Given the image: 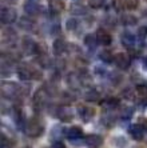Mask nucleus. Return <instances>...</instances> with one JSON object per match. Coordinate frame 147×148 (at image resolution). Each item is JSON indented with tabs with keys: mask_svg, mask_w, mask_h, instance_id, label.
Masks as SVG:
<instances>
[{
	"mask_svg": "<svg viewBox=\"0 0 147 148\" xmlns=\"http://www.w3.org/2000/svg\"><path fill=\"white\" fill-rule=\"evenodd\" d=\"M24 132L30 136V138H39L43 131H44V125L39 120L38 117H34L31 120H27L23 125Z\"/></svg>",
	"mask_w": 147,
	"mask_h": 148,
	"instance_id": "obj_1",
	"label": "nucleus"
},
{
	"mask_svg": "<svg viewBox=\"0 0 147 148\" xmlns=\"http://www.w3.org/2000/svg\"><path fill=\"white\" fill-rule=\"evenodd\" d=\"M17 76L20 80H34V79H41V72L35 67L30 64H21L17 67Z\"/></svg>",
	"mask_w": 147,
	"mask_h": 148,
	"instance_id": "obj_2",
	"label": "nucleus"
},
{
	"mask_svg": "<svg viewBox=\"0 0 147 148\" xmlns=\"http://www.w3.org/2000/svg\"><path fill=\"white\" fill-rule=\"evenodd\" d=\"M17 14L14 8L11 7H3L1 8V12H0V20L3 24H12L16 21Z\"/></svg>",
	"mask_w": 147,
	"mask_h": 148,
	"instance_id": "obj_3",
	"label": "nucleus"
},
{
	"mask_svg": "<svg viewBox=\"0 0 147 148\" xmlns=\"http://www.w3.org/2000/svg\"><path fill=\"white\" fill-rule=\"evenodd\" d=\"M21 49L26 55H34V53H39L38 44L32 40L30 36H24L21 39Z\"/></svg>",
	"mask_w": 147,
	"mask_h": 148,
	"instance_id": "obj_4",
	"label": "nucleus"
},
{
	"mask_svg": "<svg viewBox=\"0 0 147 148\" xmlns=\"http://www.w3.org/2000/svg\"><path fill=\"white\" fill-rule=\"evenodd\" d=\"M26 14L30 16H39L43 12V7L36 1V0H27L23 5Z\"/></svg>",
	"mask_w": 147,
	"mask_h": 148,
	"instance_id": "obj_5",
	"label": "nucleus"
},
{
	"mask_svg": "<svg viewBox=\"0 0 147 148\" xmlns=\"http://www.w3.org/2000/svg\"><path fill=\"white\" fill-rule=\"evenodd\" d=\"M114 63L116 64V67L120 69H128L131 66V58L130 55H127L124 52H119V53H116L115 58H114Z\"/></svg>",
	"mask_w": 147,
	"mask_h": 148,
	"instance_id": "obj_6",
	"label": "nucleus"
},
{
	"mask_svg": "<svg viewBox=\"0 0 147 148\" xmlns=\"http://www.w3.org/2000/svg\"><path fill=\"white\" fill-rule=\"evenodd\" d=\"M63 134L66 135V138L68 140H78V139H80L83 136V130L80 127H78V125H72V127L66 128Z\"/></svg>",
	"mask_w": 147,
	"mask_h": 148,
	"instance_id": "obj_7",
	"label": "nucleus"
},
{
	"mask_svg": "<svg viewBox=\"0 0 147 148\" xmlns=\"http://www.w3.org/2000/svg\"><path fill=\"white\" fill-rule=\"evenodd\" d=\"M96 40H98V44L106 47V45H110L112 43V36L104 29H98L96 31Z\"/></svg>",
	"mask_w": 147,
	"mask_h": 148,
	"instance_id": "obj_8",
	"label": "nucleus"
},
{
	"mask_svg": "<svg viewBox=\"0 0 147 148\" xmlns=\"http://www.w3.org/2000/svg\"><path fill=\"white\" fill-rule=\"evenodd\" d=\"M120 41H122V44L126 47V48L131 49L135 47V43H137V38H135V35H133L131 32L126 31L122 34L120 36Z\"/></svg>",
	"mask_w": 147,
	"mask_h": 148,
	"instance_id": "obj_9",
	"label": "nucleus"
},
{
	"mask_svg": "<svg viewBox=\"0 0 147 148\" xmlns=\"http://www.w3.org/2000/svg\"><path fill=\"white\" fill-rule=\"evenodd\" d=\"M19 87L14 83H3V88H1V93H3V96L6 97H12L15 95H17L19 92Z\"/></svg>",
	"mask_w": 147,
	"mask_h": 148,
	"instance_id": "obj_10",
	"label": "nucleus"
},
{
	"mask_svg": "<svg viewBox=\"0 0 147 148\" xmlns=\"http://www.w3.org/2000/svg\"><path fill=\"white\" fill-rule=\"evenodd\" d=\"M84 143L88 148H99L100 145L103 144V138L99 136V135H88L87 138L84 139Z\"/></svg>",
	"mask_w": 147,
	"mask_h": 148,
	"instance_id": "obj_11",
	"label": "nucleus"
},
{
	"mask_svg": "<svg viewBox=\"0 0 147 148\" xmlns=\"http://www.w3.org/2000/svg\"><path fill=\"white\" fill-rule=\"evenodd\" d=\"M130 135L133 136L134 140H142V139H143V135H144L143 125L140 123H137V124H134V125H131Z\"/></svg>",
	"mask_w": 147,
	"mask_h": 148,
	"instance_id": "obj_12",
	"label": "nucleus"
},
{
	"mask_svg": "<svg viewBox=\"0 0 147 148\" xmlns=\"http://www.w3.org/2000/svg\"><path fill=\"white\" fill-rule=\"evenodd\" d=\"M52 49H54V53L55 55H63L67 49V43H66L63 39H55L54 44H52Z\"/></svg>",
	"mask_w": 147,
	"mask_h": 148,
	"instance_id": "obj_13",
	"label": "nucleus"
},
{
	"mask_svg": "<svg viewBox=\"0 0 147 148\" xmlns=\"http://www.w3.org/2000/svg\"><path fill=\"white\" fill-rule=\"evenodd\" d=\"M78 114L80 115V117L83 119V121L87 123V121L91 120V117H92V115H94V110L92 108H90V107H86V106H79Z\"/></svg>",
	"mask_w": 147,
	"mask_h": 148,
	"instance_id": "obj_14",
	"label": "nucleus"
},
{
	"mask_svg": "<svg viewBox=\"0 0 147 148\" xmlns=\"http://www.w3.org/2000/svg\"><path fill=\"white\" fill-rule=\"evenodd\" d=\"M46 96H47V93L44 92V90H39L35 95V99H34V104H35V108L38 107V110H41V108L44 107L46 104Z\"/></svg>",
	"mask_w": 147,
	"mask_h": 148,
	"instance_id": "obj_15",
	"label": "nucleus"
},
{
	"mask_svg": "<svg viewBox=\"0 0 147 148\" xmlns=\"http://www.w3.org/2000/svg\"><path fill=\"white\" fill-rule=\"evenodd\" d=\"M56 116L62 121H70L72 119L71 110L68 107H59L58 111H56Z\"/></svg>",
	"mask_w": 147,
	"mask_h": 148,
	"instance_id": "obj_16",
	"label": "nucleus"
},
{
	"mask_svg": "<svg viewBox=\"0 0 147 148\" xmlns=\"http://www.w3.org/2000/svg\"><path fill=\"white\" fill-rule=\"evenodd\" d=\"M70 12L72 15H78V16H83L87 14V8L80 3H74L70 5Z\"/></svg>",
	"mask_w": 147,
	"mask_h": 148,
	"instance_id": "obj_17",
	"label": "nucleus"
},
{
	"mask_svg": "<svg viewBox=\"0 0 147 148\" xmlns=\"http://www.w3.org/2000/svg\"><path fill=\"white\" fill-rule=\"evenodd\" d=\"M84 44H86V47H88L90 49H95L96 45H98L96 35H92V34L86 35V38H84Z\"/></svg>",
	"mask_w": 147,
	"mask_h": 148,
	"instance_id": "obj_18",
	"label": "nucleus"
},
{
	"mask_svg": "<svg viewBox=\"0 0 147 148\" xmlns=\"http://www.w3.org/2000/svg\"><path fill=\"white\" fill-rule=\"evenodd\" d=\"M137 21H138V19L131 14H124V15H122V17H120V23L123 25H135Z\"/></svg>",
	"mask_w": 147,
	"mask_h": 148,
	"instance_id": "obj_19",
	"label": "nucleus"
},
{
	"mask_svg": "<svg viewBox=\"0 0 147 148\" xmlns=\"http://www.w3.org/2000/svg\"><path fill=\"white\" fill-rule=\"evenodd\" d=\"M114 58H115V56L112 55V52H111V51H107V49H103V51L99 53V59L102 60L103 63H106V64L112 63L114 62Z\"/></svg>",
	"mask_w": 147,
	"mask_h": 148,
	"instance_id": "obj_20",
	"label": "nucleus"
},
{
	"mask_svg": "<svg viewBox=\"0 0 147 148\" xmlns=\"http://www.w3.org/2000/svg\"><path fill=\"white\" fill-rule=\"evenodd\" d=\"M19 27L21 28V29H24V31H32L35 27L34 21L30 20V19H26V17H21L20 21H19Z\"/></svg>",
	"mask_w": 147,
	"mask_h": 148,
	"instance_id": "obj_21",
	"label": "nucleus"
},
{
	"mask_svg": "<svg viewBox=\"0 0 147 148\" xmlns=\"http://www.w3.org/2000/svg\"><path fill=\"white\" fill-rule=\"evenodd\" d=\"M0 148H14V141H12V139L8 138L7 135L1 134V136H0Z\"/></svg>",
	"mask_w": 147,
	"mask_h": 148,
	"instance_id": "obj_22",
	"label": "nucleus"
},
{
	"mask_svg": "<svg viewBox=\"0 0 147 148\" xmlns=\"http://www.w3.org/2000/svg\"><path fill=\"white\" fill-rule=\"evenodd\" d=\"M102 121L106 124L107 127H111V125L114 124V121H115V116H114V115H111V112H108V114H107V112H104V114H103V116H102Z\"/></svg>",
	"mask_w": 147,
	"mask_h": 148,
	"instance_id": "obj_23",
	"label": "nucleus"
},
{
	"mask_svg": "<svg viewBox=\"0 0 147 148\" xmlns=\"http://www.w3.org/2000/svg\"><path fill=\"white\" fill-rule=\"evenodd\" d=\"M123 4L127 10L134 11L137 10L138 5H139V0H123Z\"/></svg>",
	"mask_w": 147,
	"mask_h": 148,
	"instance_id": "obj_24",
	"label": "nucleus"
},
{
	"mask_svg": "<svg viewBox=\"0 0 147 148\" xmlns=\"http://www.w3.org/2000/svg\"><path fill=\"white\" fill-rule=\"evenodd\" d=\"M99 99V93L96 92L95 90H90L86 92V100H90V101H95V100Z\"/></svg>",
	"mask_w": 147,
	"mask_h": 148,
	"instance_id": "obj_25",
	"label": "nucleus"
},
{
	"mask_svg": "<svg viewBox=\"0 0 147 148\" xmlns=\"http://www.w3.org/2000/svg\"><path fill=\"white\" fill-rule=\"evenodd\" d=\"M66 27L68 31H75V28L78 27V20L76 19H68L67 23H66Z\"/></svg>",
	"mask_w": 147,
	"mask_h": 148,
	"instance_id": "obj_26",
	"label": "nucleus"
},
{
	"mask_svg": "<svg viewBox=\"0 0 147 148\" xmlns=\"http://www.w3.org/2000/svg\"><path fill=\"white\" fill-rule=\"evenodd\" d=\"M88 4L91 8L98 10V8H100L103 5V0H88Z\"/></svg>",
	"mask_w": 147,
	"mask_h": 148,
	"instance_id": "obj_27",
	"label": "nucleus"
},
{
	"mask_svg": "<svg viewBox=\"0 0 147 148\" xmlns=\"http://www.w3.org/2000/svg\"><path fill=\"white\" fill-rule=\"evenodd\" d=\"M51 148H67L64 145V143H62V141H55L54 144L51 145Z\"/></svg>",
	"mask_w": 147,
	"mask_h": 148,
	"instance_id": "obj_28",
	"label": "nucleus"
},
{
	"mask_svg": "<svg viewBox=\"0 0 147 148\" xmlns=\"http://www.w3.org/2000/svg\"><path fill=\"white\" fill-rule=\"evenodd\" d=\"M140 124H142V125H143L144 131H147V120H146V119H143V121H140Z\"/></svg>",
	"mask_w": 147,
	"mask_h": 148,
	"instance_id": "obj_29",
	"label": "nucleus"
},
{
	"mask_svg": "<svg viewBox=\"0 0 147 148\" xmlns=\"http://www.w3.org/2000/svg\"><path fill=\"white\" fill-rule=\"evenodd\" d=\"M23 148H31V147H23Z\"/></svg>",
	"mask_w": 147,
	"mask_h": 148,
	"instance_id": "obj_30",
	"label": "nucleus"
},
{
	"mask_svg": "<svg viewBox=\"0 0 147 148\" xmlns=\"http://www.w3.org/2000/svg\"><path fill=\"white\" fill-rule=\"evenodd\" d=\"M146 63H147V59H146Z\"/></svg>",
	"mask_w": 147,
	"mask_h": 148,
	"instance_id": "obj_31",
	"label": "nucleus"
}]
</instances>
